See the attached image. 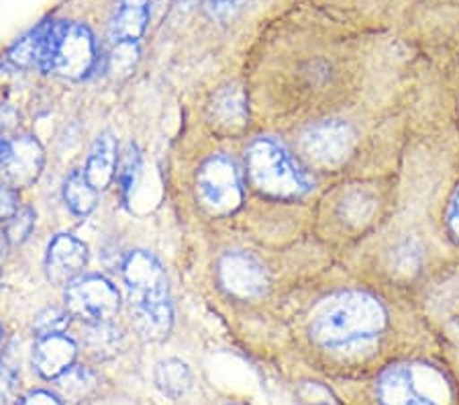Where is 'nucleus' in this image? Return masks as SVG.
Here are the masks:
<instances>
[{
  "label": "nucleus",
  "instance_id": "nucleus-4",
  "mask_svg": "<svg viewBox=\"0 0 459 405\" xmlns=\"http://www.w3.org/2000/svg\"><path fill=\"white\" fill-rule=\"evenodd\" d=\"M196 190L203 205L214 216H227L239 209L243 201L241 171L229 156H212L196 176Z\"/></svg>",
  "mask_w": 459,
  "mask_h": 405
},
{
  "label": "nucleus",
  "instance_id": "nucleus-2",
  "mask_svg": "<svg viewBox=\"0 0 459 405\" xmlns=\"http://www.w3.org/2000/svg\"><path fill=\"white\" fill-rule=\"evenodd\" d=\"M247 174L259 193L273 198H299L313 189V179L282 144L270 137L247 147Z\"/></svg>",
  "mask_w": 459,
  "mask_h": 405
},
{
  "label": "nucleus",
  "instance_id": "nucleus-17",
  "mask_svg": "<svg viewBox=\"0 0 459 405\" xmlns=\"http://www.w3.org/2000/svg\"><path fill=\"white\" fill-rule=\"evenodd\" d=\"M46 35H48V21H43L41 25L31 29L27 35L14 43L6 54V62L13 64L14 68L27 70V68H39L43 48H46Z\"/></svg>",
  "mask_w": 459,
  "mask_h": 405
},
{
  "label": "nucleus",
  "instance_id": "nucleus-19",
  "mask_svg": "<svg viewBox=\"0 0 459 405\" xmlns=\"http://www.w3.org/2000/svg\"><path fill=\"white\" fill-rule=\"evenodd\" d=\"M82 344L88 355L96 360L113 358L121 350V331L110 321L86 323L82 331Z\"/></svg>",
  "mask_w": 459,
  "mask_h": 405
},
{
  "label": "nucleus",
  "instance_id": "nucleus-33",
  "mask_svg": "<svg viewBox=\"0 0 459 405\" xmlns=\"http://www.w3.org/2000/svg\"><path fill=\"white\" fill-rule=\"evenodd\" d=\"M6 150H9V142H4V139L0 137V164H3V160L6 156Z\"/></svg>",
  "mask_w": 459,
  "mask_h": 405
},
{
  "label": "nucleus",
  "instance_id": "nucleus-32",
  "mask_svg": "<svg viewBox=\"0 0 459 405\" xmlns=\"http://www.w3.org/2000/svg\"><path fill=\"white\" fill-rule=\"evenodd\" d=\"M6 246H9V240H6L4 233H0V262H3L6 256Z\"/></svg>",
  "mask_w": 459,
  "mask_h": 405
},
{
  "label": "nucleus",
  "instance_id": "nucleus-22",
  "mask_svg": "<svg viewBox=\"0 0 459 405\" xmlns=\"http://www.w3.org/2000/svg\"><path fill=\"white\" fill-rule=\"evenodd\" d=\"M72 313L68 309L62 307H46L43 312L35 315L33 321V331L37 338L43 336H54V334H64L70 326Z\"/></svg>",
  "mask_w": 459,
  "mask_h": 405
},
{
  "label": "nucleus",
  "instance_id": "nucleus-8",
  "mask_svg": "<svg viewBox=\"0 0 459 405\" xmlns=\"http://www.w3.org/2000/svg\"><path fill=\"white\" fill-rule=\"evenodd\" d=\"M353 134L343 121H321L302 136V150L318 164L335 166L350 156Z\"/></svg>",
  "mask_w": 459,
  "mask_h": 405
},
{
  "label": "nucleus",
  "instance_id": "nucleus-34",
  "mask_svg": "<svg viewBox=\"0 0 459 405\" xmlns=\"http://www.w3.org/2000/svg\"><path fill=\"white\" fill-rule=\"evenodd\" d=\"M201 0H180V6L184 4V9H192V6H196Z\"/></svg>",
  "mask_w": 459,
  "mask_h": 405
},
{
  "label": "nucleus",
  "instance_id": "nucleus-11",
  "mask_svg": "<svg viewBox=\"0 0 459 405\" xmlns=\"http://www.w3.org/2000/svg\"><path fill=\"white\" fill-rule=\"evenodd\" d=\"M382 405H439L431 393L420 387V373L414 366H392L377 381Z\"/></svg>",
  "mask_w": 459,
  "mask_h": 405
},
{
  "label": "nucleus",
  "instance_id": "nucleus-35",
  "mask_svg": "<svg viewBox=\"0 0 459 405\" xmlns=\"http://www.w3.org/2000/svg\"><path fill=\"white\" fill-rule=\"evenodd\" d=\"M0 342H3V326H0Z\"/></svg>",
  "mask_w": 459,
  "mask_h": 405
},
{
  "label": "nucleus",
  "instance_id": "nucleus-16",
  "mask_svg": "<svg viewBox=\"0 0 459 405\" xmlns=\"http://www.w3.org/2000/svg\"><path fill=\"white\" fill-rule=\"evenodd\" d=\"M117 152V139L110 131H105V134H100L94 139L84 174L96 190L108 189V184L115 180L118 168Z\"/></svg>",
  "mask_w": 459,
  "mask_h": 405
},
{
  "label": "nucleus",
  "instance_id": "nucleus-5",
  "mask_svg": "<svg viewBox=\"0 0 459 405\" xmlns=\"http://www.w3.org/2000/svg\"><path fill=\"white\" fill-rule=\"evenodd\" d=\"M64 299L72 318H80L86 323L113 321L121 309V293L113 283L99 275L78 277L65 286Z\"/></svg>",
  "mask_w": 459,
  "mask_h": 405
},
{
  "label": "nucleus",
  "instance_id": "nucleus-18",
  "mask_svg": "<svg viewBox=\"0 0 459 405\" xmlns=\"http://www.w3.org/2000/svg\"><path fill=\"white\" fill-rule=\"evenodd\" d=\"M155 387L169 400H180L192 385V373L186 363L178 358H168L155 366L153 373Z\"/></svg>",
  "mask_w": 459,
  "mask_h": 405
},
{
  "label": "nucleus",
  "instance_id": "nucleus-30",
  "mask_svg": "<svg viewBox=\"0 0 459 405\" xmlns=\"http://www.w3.org/2000/svg\"><path fill=\"white\" fill-rule=\"evenodd\" d=\"M19 405H62V401L48 392H33L25 395Z\"/></svg>",
  "mask_w": 459,
  "mask_h": 405
},
{
  "label": "nucleus",
  "instance_id": "nucleus-14",
  "mask_svg": "<svg viewBox=\"0 0 459 405\" xmlns=\"http://www.w3.org/2000/svg\"><path fill=\"white\" fill-rule=\"evenodd\" d=\"M131 312L135 330L139 331V336L145 338V340L160 342L168 338L174 323V309L169 297L131 304Z\"/></svg>",
  "mask_w": 459,
  "mask_h": 405
},
{
  "label": "nucleus",
  "instance_id": "nucleus-13",
  "mask_svg": "<svg viewBox=\"0 0 459 405\" xmlns=\"http://www.w3.org/2000/svg\"><path fill=\"white\" fill-rule=\"evenodd\" d=\"M247 99L241 88L225 86L217 91L209 105V121L214 131L235 136L247 125Z\"/></svg>",
  "mask_w": 459,
  "mask_h": 405
},
{
  "label": "nucleus",
  "instance_id": "nucleus-21",
  "mask_svg": "<svg viewBox=\"0 0 459 405\" xmlns=\"http://www.w3.org/2000/svg\"><path fill=\"white\" fill-rule=\"evenodd\" d=\"M64 201L72 213L86 217L91 216L96 203H99V190L88 182L84 172L74 171L64 182Z\"/></svg>",
  "mask_w": 459,
  "mask_h": 405
},
{
  "label": "nucleus",
  "instance_id": "nucleus-26",
  "mask_svg": "<svg viewBox=\"0 0 459 405\" xmlns=\"http://www.w3.org/2000/svg\"><path fill=\"white\" fill-rule=\"evenodd\" d=\"M247 0H206V13L217 21H229L246 6Z\"/></svg>",
  "mask_w": 459,
  "mask_h": 405
},
{
  "label": "nucleus",
  "instance_id": "nucleus-1",
  "mask_svg": "<svg viewBox=\"0 0 459 405\" xmlns=\"http://www.w3.org/2000/svg\"><path fill=\"white\" fill-rule=\"evenodd\" d=\"M384 326L386 312L380 301L366 293H350L318 315L310 336L327 348H347L374 340Z\"/></svg>",
  "mask_w": 459,
  "mask_h": 405
},
{
  "label": "nucleus",
  "instance_id": "nucleus-9",
  "mask_svg": "<svg viewBox=\"0 0 459 405\" xmlns=\"http://www.w3.org/2000/svg\"><path fill=\"white\" fill-rule=\"evenodd\" d=\"M43 164H46V154L41 144L31 136H21L9 142L0 172L6 184L14 189H25L39 179Z\"/></svg>",
  "mask_w": 459,
  "mask_h": 405
},
{
  "label": "nucleus",
  "instance_id": "nucleus-20",
  "mask_svg": "<svg viewBox=\"0 0 459 405\" xmlns=\"http://www.w3.org/2000/svg\"><path fill=\"white\" fill-rule=\"evenodd\" d=\"M56 381L59 393L72 403L91 400L96 393V389H99V377H96V373L78 365H74L64 374H59Z\"/></svg>",
  "mask_w": 459,
  "mask_h": 405
},
{
  "label": "nucleus",
  "instance_id": "nucleus-28",
  "mask_svg": "<svg viewBox=\"0 0 459 405\" xmlns=\"http://www.w3.org/2000/svg\"><path fill=\"white\" fill-rule=\"evenodd\" d=\"M19 193L11 184H0V221H11L19 211Z\"/></svg>",
  "mask_w": 459,
  "mask_h": 405
},
{
  "label": "nucleus",
  "instance_id": "nucleus-29",
  "mask_svg": "<svg viewBox=\"0 0 459 405\" xmlns=\"http://www.w3.org/2000/svg\"><path fill=\"white\" fill-rule=\"evenodd\" d=\"M19 123V113L6 102H0V134H6V131H13Z\"/></svg>",
  "mask_w": 459,
  "mask_h": 405
},
{
  "label": "nucleus",
  "instance_id": "nucleus-25",
  "mask_svg": "<svg viewBox=\"0 0 459 405\" xmlns=\"http://www.w3.org/2000/svg\"><path fill=\"white\" fill-rule=\"evenodd\" d=\"M35 211L31 207H23L17 211V216H14L11 221H6V240H9V244L13 246H19L23 244V242L29 240V235H31L33 227H35Z\"/></svg>",
  "mask_w": 459,
  "mask_h": 405
},
{
  "label": "nucleus",
  "instance_id": "nucleus-24",
  "mask_svg": "<svg viewBox=\"0 0 459 405\" xmlns=\"http://www.w3.org/2000/svg\"><path fill=\"white\" fill-rule=\"evenodd\" d=\"M139 60L137 41H117L113 54H110V72L117 76H127L133 72Z\"/></svg>",
  "mask_w": 459,
  "mask_h": 405
},
{
  "label": "nucleus",
  "instance_id": "nucleus-31",
  "mask_svg": "<svg viewBox=\"0 0 459 405\" xmlns=\"http://www.w3.org/2000/svg\"><path fill=\"white\" fill-rule=\"evenodd\" d=\"M447 221H449L451 232H454L459 238V189L455 190L454 198H451V205H449V211H447Z\"/></svg>",
  "mask_w": 459,
  "mask_h": 405
},
{
  "label": "nucleus",
  "instance_id": "nucleus-27",
  "mask_svg": "<svg viewBox=\"0 0 459 405\" xmlns=\"http://www.w3.org/2000/svg\"><path fill=\"white\" fill-rule=\"evenodd\" d=\"M19 377L11 366L0 365V405H11L17 397Z\"/></svg>",
  "mask_w": 459,
  "mask_h": 405
},
{
  "label": "nucleus",
  "instance_id": "nucleus-3",
  "mask_svg": "<svg viewBox=\"0 0 459 405\" xmlns=\"http://www.w3.org/2000/svg\"><path fill=\"white\" fill-rule=\"evenodd\" d=\"M96 40L91 29L82 23L57 21V31L46 70L62 78L80 80L94 70Z\"/></svg>",
  "mask_w": 459,
  "mask_h": 405
},
{
  "label": "nucleus",
  "instance_id": "nucleus-12",
  "mask_svg": "<svg viewBox=\"0 0 459 405\" xmlns=\"http://www.w3.org/2000/svg\"><path fill=\"white\" fill-rule=\"evenodd\" d=\"M78 357L76 342L64 334L37 338L33 348V368L43 379H57L74 366Z\"/></svg>",
  "mask_w": 459,
  "mask_h": 405
},
{
  "label": "nucleus",
  "instance_id": "nucleus-15",
  "mask_svg": "<svg viewBox=\"0 0 459 405\" xmlns=\"http://www.w3.org/2000/svg\"><path fill=\"white\" fill-rule=\"evenodd\" d=\"M150 0H118V6L110 19L113 41H139L150 25Z\"/></svg>",
  "mask_w": 459,
  "mask_h": 405
},
{
  "label": "nucleus",
  "instance_id": "nucleus-10",
  "mask_svg": "<svg viewBox=\"0 0 459 405\" xmlns=\"http://www.w3.org/2000/svg\"><path fill=\"white\" fill-rule=\"evenodd\" d=\"M88 264V248L84 242L74 238L70 233H57L49 242L46 254V272L54 285L68 286L82 272Z\"/></svg>",
  "mask_w": 459,
  "mask_h": 405
},
{
  "label": "nucleus",
  "instance_id": "nucleus-7",
  "mask_svg": "<svg viewBox=\"0 0 459 405\" xmlns=\"http://www.w3.org/2000/svg\"><path fill=\"white\" fill-rule=\"evenodd\" d=\"M123 278L127 285L131 304L169 297L168 278L161 262L147 250L129 252L123 260Z\"/></svg>",
  "mask_w": 459,
  "mask_h": 405
},
{
  "label": "nucleus",
  "instance_id": "nucleus-6",
  "mask_svg": "<svg viewBox=\"0 0 459 405\" xmlns=\"http://www.w3.org/2000/svg\"><path fill=\"white\" fill-rule=\"evenodd\" d=\"M217 277L223 289L239 299H257L268 291L270 275L265 264L249 252L233 250L221 256Z\"/></svg>",
  "mask_w": 459,
  "mask_h": 405
},
{
  "label": "nucleus",
  "instance_id": "nucleus-23",
  "mask_svg": "<svg viewBox=\"0 0 459 405\" xmlns=\"http://www.w3.org/2000/svg\"><path fill=\"white\" fill-rule=\"evenodd\" d=\"M117 171H118L117 176H118V187H121V195L125 201H127L129 195L133 193V189H135L139 172H142V154H139L135 145L131 144L127 147V152H125V156Z\"/></svg>",
  "mask_w": 459,
  "mask_h": 405
}]
</instances>
